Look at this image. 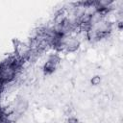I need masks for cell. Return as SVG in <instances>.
<instances>
[{"instance_id":"6da1fadb","label":"cell","mask_w":123,"mask_h":123,"mask_svg":"<svg viewBox=\"0 0 123 123\" xmlns=\"http://www.w3.org/2000/svg\"><path fill=\"white\" fill-rule=\"evenodd\" d=\"M56 67H57L56 64H54L53 62L47 61L43 65V72H44L45 75H50V74L54 73V71L56 70Z\"/></svg>"},{"instance_id":"7a4b0ae2","label":"cell","mask_w":123,"mask_h":123,"mask_svg":"<svg viewBox=\"0 0 123 123\" xmlns=\"http://www.w3.org/2000/svg\"><path fill=\"white\" fill-rule=\"evenodd\" d=\"M101 83V77L99 75H95L90 79V84L92 86H98Z\"/></svg>"},{"instance_id":"3957f363","label":"cell","mask_w":123,"mask_h":123,"mask_svg":"<svg viewBox=\"0 0 123 123\" xmlns=\"http://www.w3.org/2000/svg\"><path fill=\"white\" fill-rule=\"evenodd\" d=\"M78 118L75 116H69L66 120V123H78Z\"/></svg>"}]
</instances>
